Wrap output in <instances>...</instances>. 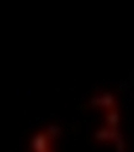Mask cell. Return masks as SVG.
Wrapping results in <instances>:
<instances>
[{"mask_svg":"<svg viewBox=\"0 0 134 152\" xmlns=\"http://www.w3.org/2000/svg\"><path fill=\"white\" fill-rule=\"evenodd\" d=\"M50 140H53L47 131H42L35 134L31 140V148L34 152H48L50 151Z\"/></svg>","mask_w":134,"mask_h":152,"instance_id":"6da1fadb","label":"cell"},{"mask_svg":"<svg viewBox=\"0 0 134 152\" xmlns=\"http://www.w3.org/2000/svg\"><path fill=\"white\" fill-rule=\"evenodd\" d=\"M106 119H107V124H108V126L110 128H117V125H119V121H120V116H119L116 107L113 108V109H108Z\"/></svg>","mask_w":134,"mask_h":152,"instance_id":"7a4b0ae2","label":"cell"},{"mask_svg":"<svg viewBox=\"0 0 134 152\" xmlns=\"http://www.w3.org/2000/svg\"><path fill=\"white\" fill-rule=\"evenodd\" d=\"M46 131H47V133L49 134V137H50L52 139L58 138V137L60 135V133H61V128H60L59 126H56V125H50V126H48Z\"/></svg>","mask_w":134,"mask_h":152,"instance_id":"3957f363","label":"cell"},{"mask_svg":"<svg viewBox=\"0 0 134 152\" xmlns=\"http://www.w3.org/2000/svg\"><path fill=\"white\" fill-rule=\"evenodd\" d=\"M114 142L116 144V150H117V152H125V151H126V145H125V141H123L122 135L119 137Z\"/></svg>","mask_w":134,"mask_h":152,"instance_id":"277c9868","label":"cell"},{"mask_svg":"<svg viewBox=\"0 0 134 152\" xmlns=\"http://www.w3.org/2000/svg\"><path fill=\"white\" fill-rule=\"evenodd\" d=\"M48 152H52V151H48Z\"/></svg>","mask_w":134,"mask_h":152,"instance_id":"5b68a950","label":"cell"}]
</instances>
